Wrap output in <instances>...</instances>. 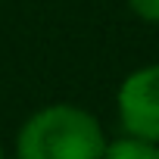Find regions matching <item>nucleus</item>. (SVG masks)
Returning <instances> with one entry per match:
<instances>
[{
  "mask_svg": "<svg viewBox=\"0 0 159 159\" xmlns=\"http://www.w3.org/2000/svg\"><path fill=\"white\" fill-rule=\"evenodd\" d=\"M100 122L72 103L34 109L16 134V159H103Z\"/></svg>",
  "mask_w": 159,
  "mask_h": 159,
  "instance_id": "f257e3e1",
  "label": "nucleus"
},
{
  "mask_svg": "<svg viewBox=\"0 0 159 159\" xmlns=\"http://www.w3.org/2000/svg\"><path fill=\"white\" fill-rule=\"evenodd\" d=\"M116 112L125 134L159 143V62L140 66L122 78Z\"/></svg>",
  "mask_w": 159,
  "mask_h": 159,
  "instance_id": "f03ea898",
  "label": "nucleus"
},
{
  "mask_svg": "<svg viewBox=\"0 0 159 159\" xmlns=\"http://www.w3.org/2000/svg\"><path fill=\"white\" fill-rule=\"evenodd\" d=\"M103 159H159V143L134 134H122L116 140H106Z\"/></svg>",
  "mask_w": 159,
  "mask_h": 159,
  "instance_id": "7ed1b4c3",
  "label": "nucleus"
},
{
  "mask_svg": "<svg viewBox=\"0 0 159 159\" xmlns=\"http://www.w3.org/2000/svg\"><path fill=\"white\" fill-rule=\"evenodd\" d=\"M128 10L147 22V25H159V0H128Z\"/></svg>",
  "mask_w": 159,
  "mask_h": 159,
  "instance_id": "20e7f679",
  "label": "nucleus"
},
{
  "mask_svg": "<svg viewBox=\"0 0 159 159\" xmlns=\"http://www.w3.org/2000/svg\"><path fill=\"white\" fill-rule=\"evenodd\" d=\"M0 159H3V147H0Z\"/></svg>",
  "mask_w": 159,
  "mask_h": 159,
  "instance_id": "39448f33",
  "label": "nucleus"
}]
</instances>
